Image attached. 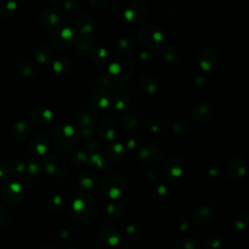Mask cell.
<instances>
[{"instance_id": "cell-1", "label": "cell", "mask_w": 249, "mask_h": 249, "mask_svg": "<svg viewBox=\"0 0 249 249\" xmlns=\"http://www.w3.org/2000/svg\"><path fill=\"white\" fill-rule=\"evenodd\" d=\"M79 136V130L72 124L58 125L53 133V144L56 151L65 153L72 149Z\"/></svg>"}, {"instance_id": "cell-2", "label": "cell", "mask_w": 249, "mask_h": 249, "mask_svg": "<svg viewBox=\"0 0 249 249\" xmlns=\"http://www.w3.org/2000/svg\"><path fill=\"white\" fill-rule=\"evenodd\" d=\"M95 208L93 198L86 194L78 195L70 206V215L75 222H85L89 220Z\"/></svg>"}, {"instance_id": "cell-3", "label": "cell", "mask_w": 249, "mask_h": 249, "mask_svg": "<svg viewBox=\"0 0 249 249\" xmlns=\"http://www.w3.org/2000/svg\"><path fill=\"white\" fill-rule=\"evenodd\" d=\"M125 188V179L120 173H110L106 175L100 184L102 195L110 199H117L121 196Z\"/></svg>"}, {"instance_id": "cell-4", "label": "cell", "mask_w": 249, "mask_h": 249, "mask_svg": "<svg viewBox=\"0 0 249 249\" xmlns=\"http://www.w3.org/2000/svg\"><path fill=\"white\" fill-rule=\"evenodd\" d=\"M24 196V187L21 182L15 179L7 180L1 188V196L5 203L11 206L21 202Z\"/></svg>"}, {"instance_id": "cell-5", "label": "cell", "mask_w": 249, "mask_h": 249, "mask_svg": "<svg viewBox=\"0 0 249 249\" xmlns=\"http://www.w3.org/2000/svg\"><path fill=\"white\" fill-rule=\"evenodd\" d=\"M79 132L83 137H89L92 135L94 126L97 123V111L92 105H88L83 108L78 115Z\"/></svg>"}, {"instance_id": "cell-6", "label": "cell", "mask_w": 249, "mask_h": 249, "mask_svg": "<svg viewBox=\"0 0 249 249\" xmlns=\"http://www.w3.org/2000/svg\"><path fill=\"white\" fill-rule=\"evenodd\" d=\"M75 38V31H73L70 26L63 25L52 32L50 36V44L55 50L63 51L74 44Z\"/></svg>"}, {"instance_id": "cell-7", "label": "cell", "mask_w": 249, "mask_h": 249, "mask_svg": "<svg viewBox=\"0 0 249 249\" xmlns=\"http://www.w3.org/2000/svg\"><path fill=\"white\" fill-rule=\"evenodd\" d=\"M137 38L142 45L151 49H156L161 44L163 34L157 25L145 24L138 29Z\"/></svg>"}, {"instance_id": "cell-8", "label": "cell", "mask_w": 249, "mask_h": 249, "mask_svg": "<svg viewBox=\"0 0 249 249\" xmlns=\"http://www.w3.org/2000/svg\"><path fill=\"white\" fill-rule=\"evenodd\" d=\"M109 77L116 83L127 81L134 72V65L126 59H117L108 66Z\"/></svg>"}, {"instance_id": "cell-9", "label": "cell", "mask_w": 249, "mask_h": 249, "mask_svg": "<svg viewBox=\"0 0 249 249\" xmlns=\"http://www.w3.org/2000/svg\"><path fill=\"white\" fill-rule=\"evenodd\" d=\"M41 164L44 170L51 176L58 178L64 175L67 169V163L65 160L56 154L46 155L43 157Z\"/></svg>"}, {"instance_id": "cell-10", "label": "cell", "mask_w": 249, "mask_h": 249, "mask_svg": "<svg viewBox=\"0 0 249 249\" xmlns=\"http://www.w3.org/2000/svg\"><path fill=\"white\" fill-rule=\"evenodd\" d=\"M148 7L145 2L141 0H134L128 3L124 16L125 19L131 24H139L146 20L148 17Z\"/></svg>"}, {"instance_id": "cell-11", "label": "cell", "mask_w": 249, "mask_h": 249, "mask_svg": "<svg viewBox=\"0 0 249 249\" xmlns=\"http://www.w3.org/2000/svg\"><path fill=\"white\" fill-rule=\"evenodd\" d=\"M247 161L240 156L232 157L226 165V175L231 180H239L247 173Z\"/></svg>"}, {"instance_id": "cell-12", "label": "cell", "mask_w": 249, "mask_h": 249, "mask_svg": "<svg viewBox=\"0 0 249 249\" xmlns=\"http://www.w3.org/2000/svg\"><path fill=\"white\" fill-rule=\"evenodd\" d=\"M119 124L113 117L103 118L97 126L98 137L103 141H112L116 138L119 132Z\"/></svg>"}, {"instance_id": "cell-13", "label": "cell", "mask_w": 249, "mask_h": 249, "mask_svg": "<svg viewBox=\"0 0 249 249\" xmlns=\"http://www.w3.org/2000/svg\"><path fill=\"white\" fill-rule=\"evenodd\" d=\"M219 60V53L215 48L206 47L197 53L196 61L198 67L203 71L211 70Z\"/></svg>"}, {"instance_id": "cell-14", "label": "cell", "mask_w": 249, "mask_h": 249, "mask_svg": "<svg viewBox=\"0 0 249 249\" xmlns=\"http://www.w3.org/2000/svg\"><path fill=\"white\" fill-rule=\"evenodd\" d=\"M184 170L185 166L183 160L175 156L169 157L163 165L164 176L170 181L180 179L183 176Z\"/></svg>"}, {"instance_id": "cell-15", "label": "cell", "mask_w": 249, "mask_h": 249, "mask_svg": "<svg viewBox=\"0 0 249 249\" xmlns=\"http://www.w3.org/2000/svg\"><path fill=\"white\" fill-rule=\"evenodd\" d=\"M140 160L146 164H155L162 157V150L155 144H145L138 150Z\"/></svg>"}, {"instance_id": "cell-16", "label": "cell", "mask_w": 249, "mask_h": 249, "mask_svg": "<svg viewBox=\"0 0 249 249\" xmlns=\"http://www.w3.org/2000/svg\"><path fill=\"white\" fill-rule=\"evenodd\" d=\"M95 26V18L89 13L81 14L75 23V34L78 36H91Z\"/></svg>"}, {"instance_id": "cell-17", "label": "cell", "mask_w": 249, "mask_h": 249, "mask_svg": "<svg viewBox=\"0 0 249 249\" xmlns=\"http://www.w3.org/2000/svg\"><path fill=\"white\" fill-rule=\"evenodd\" d=\"M98 238L103 244L115 247L122 241V231L114 226H105L99 230Z\"/></svg>"}, {"instance_id": "cell-18", "label": "cell", "mask_w": 249, "mask_h": 249, "mask_svg": "<svg viewBox=\"0 0 249 249\" xmlns=\"http://www.w3.org/2000/svg\"><path fill=\"white\" fill-rule=\"evenodd\" d=\"M62 20V14L56 8H47L45 9L39 17L40 24L47 29H51L60 23Z\"/></svg>"}, {"instance_id": "cell-19", "label": "cell", "mask_w": 249, "mask_h": 249, "mask_svg": "<svg viewBox=\"0 0 249 249\" xmlns=\"http://www.w3.org/2000/svg\"><path fill=\"white\" fill-rule=\"evenodd\" d=\"M135 49V40L130 36H124L113 44V52L118 56H126L133 53Z\"/></svg>"}, {"instance_id": "cell-20", "label": "cell", "mask_w": 249, "mask_h": 249, "mask_svg": "<svg viewBox=\"0 0 249 249\" xmlns=\"http://www.w3.org/2000/svg\"><path fill=\"white\" fill-rule=\"evenodd\" d=\"M32 125L26 120H18L12 126L11 134L17 141H25L31 135Z\"/></svg>"}, {"instance_id": "cell-21", "label": "cell", "mask_w": 249, "mask_h": 249, "mask_svg": "<svg viewBox=\"0 0 249 249\" xmlns=\"http://www.w3.org/2000/svg\"><path fill=\"white\" fill-rule=\"evenodd\" d=\"M31 150L38 156H46L50 147V140L47 134L43 132L35 133L30 140Z\"/></svg>"}, {"instance_id": "cell-22", "label": "cell", "mask_w": 249, "mask_h": 249, "mask_svg": "<svg viewBox=\"0 0 249 249\" xmlns=\"http://www.w3.org/2000/svg\"><path fill=\"white\" fill-rule=\"evenodd\" d=\"M31 119L34 124L40 126H46L51 124L53 119V112L47 107H37L31 112Z\"/></svg>"}, {"instance_id": "cell-23", "label": "cell", "mask_w": 249, "mask_h": 249, "mask_svg": "<svg viewBox=\"0 0 249 249\" xmlns=\"http://www.w3.org/2000/svg\"><path fill=\"white\" fill-rule=\"evenodd\" d=\"M215 217L214 209L208 205H201L193 212V220L199 225H205L212 222Z\"/></svg>"}, {"instance_id": "cell-24", "label": "cell", "mask_w": 249, "mask_h": 249, "mask_svg": "<svg viewBox=\"0 0 249 249\" xmlns=\"http://www.w3.org/2000/svg\"><path fill=\"white\" fill-rule=\"evenodd\" d=\"M138 86L140 89L147 94H154L160 89V84L158 80L149 74L143 75L138 80Z\"/></svg>"}, {"instance_id": "cell-25", "label": "cell", "mask_w": 249, "mask_h": 249, "mask_svg": "<svg viewBox=\"0 0 249 249\" xmlns=\"http://www.w3.org/2000/svg\"><path fill=\"white\" fill-rule=\"evenodd\" d=\"M213 109L206 103H199L193 109L194 119L201 124L209 122L213 117Z\"/></svg>"}, {"instance_id": "cell-26", "label": "cell", "mask_w": 249, "mask_h": 249, "mask_svg": "<svg viewBox=\"0 0 249 249\" xmlns=\"http://www.w3.org/2000/svg\"><path fill=\"white\" fill-rule=\"evenodd\" d=\"M78 184L86 191H94L98 187V178L93 172L83 171L78 177Z\"/></svg>"}, {"instance_id": "cell-27", "label": "cell", "mask_w": 249, "mask_h": 249, "mask_svg": "<svg viewBox=\"0 0 249 249\" xmlns=\"http://www.w3.org/2000/svg\"><path fill=\"white\" fill-rule=\"evenodd\" d=\"M111 99L112 96L106 89H99L92 94L91 104L94 108L105 109L111 103Z\"/></svg>"}, {"instance_id": "cell-28", "label": "cell", "mask_w": 249, "mask_h": 249, "mask_svg": "<svg viewBox=\"0 0 249 249\" xmlns=\"http://www.w3.org/2000/svg\"><path fill=\"white\" fill-rule=\"evenodd\" d=\"M105 153H106V157L114 162L122 161L125 156L124 147L121 143H114L109 145L106 148Z\"/></svg>"}, {"instance_id": "cell-29", "label": "cell", "mask_w": 249, "mask_h": 249, "mask_svg": "<svg viewBox=\"0 0 249 249\" xmlns=\"http://www.w3.org/2000/svg\"><path fill=\"white\" fill-rule=\"evenodd\" d=\"M70 164L80 170H86L90 166V160H89V156H88L85 152L79 151L75 153L71 159H70Z\"/></svg>"}, {"instance_id": "cell-30", "label": "cell", "mask_w": 249, "mask_h": 249, "mask_svg": "<svg viewBox=\"0 0 249 249\" xmlns=\"http://www.w3.org/2000/svg\"><path fill=\"white\" fill-rule=\"evenodd\" d=\"M89 53L91 60L97 64H105L109 59L107 50L100 45H93Z\"/></svg>"}, {"instance_id": "cell-31", "label": "cell", "mask_w": 249, "mask_h": 249, "mask_svg": "<svg viewBox=\"0 0 249 249\" xmlns=\"http://www.w3.org/2000/svg\"><path fill=\"white\" fill-rule=\"evenodd\" d=\"M72 67L71 59L67 56H58L53 63V70L57 75H66L70 72Z\"/></svg>"}, {"instance_id": "cell-32", "label": "cell", "mask_w": 249, "mask_h": 249, "mask_svg": "<svg viewBox=\"0 0 249 249\" xmlns=\"http://www.w3.org/2000/svg\"><path fill=\"white\" fill-rule=\"evenodd\" d=\"M124 212V206L121 201H114L107 205L105 209L106 216L111 221L120 220Z\"/></svg>"}, {"instance_id": "cell-33", "label": "cell", "mask_w": 249, "mask_h": 249, "mask_svg": "<svg viewBox=\"0 0 249 249\" xmlns=\"http://www.w3.org/2000/svg\"><path fill=\"white\" fill-rule=\"evenodd\" d=\"M7 171L9 175L19 176L22 175L26 170V162L19 159H13L9 160L6 164Z\"/></svg>"}, {"instance_id": "cell-34", "label": "cell", "mask_w": 249, "mask_h": 249, "mask_svg": "<svg viewBox=\"0 0 249 249\" xmlns=\"http://www.w3.org/2000/svg\"><path fill=\"white\" fill-rule=\"evenodd\" d=\"M19 73L24 77H33L38 73V65L30 59H23L18 64Z\"/></svg>"}, {"instance_id": "cell-35", "label": "cell", "mask_w": 249, "mask_h": 249, "mask_svg": "<svg viewBox=\"0 0 249 249\" xmlns=\"http://www.w3.org/2000/svg\"><path fill=\"white\" fill-rule=\"evenodd\" d=\"M160 56L166 63H175L178 60V51L171 45H165L160 48Z\"/></svg>"}, {"instance_id": "cell-36", "label": "cell", "mask_w": 249, "mask_h": 249, "mask_svg": "<svg viewBox=\"0 0 249 249\" xmlns=\"http://www.w3.org/2000/svg\"><path fill=\"white\" fill-rule=\"evenodd\" d=\"M52 57V50L46 45H40L35 50V61L39 64H45Z\"/></svg>"}, {"instance_id": "cell-37", "label": "cell", "mask_w": 249, "mask_h": 249, "mask_svg": "<svg viewBox=\"0 0 249 249\" xmlns=\"http://www.w3.org/2000/svg\"><path fill=\"white\" fill-rule=\"evenodd\" d=\"M122 125L127 129H135L139 126L140 121L138 117L132 113H125L121 118Z\"/></svg>"}, {"instance_id": "cell-38", "label": "cell", "mask_w": 249, "mask_h": 249, "mask_svg": "<svg viewBox=\"0 0 249 249\" xmlns=\"http://www.w3.org/2000/svg\"><path fill=\"white\" fill-rule=\"evenodd\" d=\"M124 233H125V236L127 239H129L131 241H135L141 237V235L143 233V230H142L141 226L138 224H130V225L126 226V228L124 230Z\"/></svg>"}, {"instance_id": "cell-39", "label": "cell", "mask_w": 249, "mask_h": 249, "mask_svg": "<svg viewBox=\"0 0 249 249\" xmlns=\"http://www.w3.org/2000/svg\"><path fill=\"white\" fill-rule=\"evenodd\" d=\"M63 197L60 195H53L51 196L47 202V208L52 213L59 212L63 207Z\"/></svg>"}, {"instance_id": "cell-40", "label": "cell", "mask_w": 249, "mask_h": 249, "mask_svg": "<svg viewBox=\"0 0 249 249\" xmlns=\"http://www.w3.org/2000/svg\"><path fill=\"white\" fill-rule=\"evenodd\" d=\"M174 249H201V245L199 241L195 238L187 237L180 239L176 242Z\"/></svg>"}, {"instance_id": "cell-41", "label": "cell", "mask_w": 249, "mask_h": 249, "mask_svg": "<svg viewBox=\"0 0 249 249\" xmlns=\"http://www.w3.org/2000/svg\"><path fill=\"white\" fill-rule=\"evenodd\" d=\"M168 189L164 184H158L152 189V197L158 202L163 201L167 197Z\"/></svg>"}, {"instance_id": "cell-42", "label": "cell", "mask_w": 249, "mask_h": 249, "mask_svg": "<svg viewBox=\"0 0 249 249\" xmlns=\"http://www.w3.org/2000/svg\"><path fill=\"white\" fill-rule=\"evenodd\" d=\"M18 10V3L13 0H7L0 3V14L4 17H12Z\"/></svg>"}, {"instance_id": "cell-43", "label": "cell", "mask_w": 249, "mask_h": 249, "mask_svg": "<svg viewBox=\"0 0 249 249\" xmlns=\"http://www.w3.org/2000/svg\"><path fill=\"white\" fill-rule=\"evenodd\" d=\"M74 43L77 46V48L82 52H86V51L89 52L90 48L93 46V40H92L91 36H78V35H76Z\"/></svg>"}, {"instance_id": "cell-44", "label": "cell", "mask_w": 249, "mask_h": 249, "mask_svg": "<svg viewBox=\"0 0 249 249\" xmlns=\"http://www.w3.org/2000/svg\"><path fill=\"white\" fill-rule=\"evenodd\" d=\"M89 160L90 165H94L99 170H104L108 166V162L103 155L100 153H92L89 155Z\"/></svg>"}, {"instance_id": "cell-45", "label": "cell", "mask_w": 249, "mask_h": 249, "mask_svg": "<svg viewBox=\"0 0 249 249\" xmlns=\"http://www.w3.org/2000/svg\"><path fill=\"white\" fill-rule=\"evenodd\" d=\"M172 131L178 135H185L190 132V125L184 120H176L172 124Z\"/></svg>"}, {"instance_id": "cell-46", "label": "cell", "mask_w": 249, "mask_h": 249, "mask_svg": "<svg viewBox=\"0 0 249 249\" xmlns=\"http://www.w3.org/2000/svg\"><path fill=\"white\" fill-rule=\"evenodd\" d=\"M130 103V99L127 95L125 94H119L113 101V106L116 110L121 111V110H124L129 106Z\"/></svg>"}, {"instance_id": "cell-47", "label": "cell", "mask_w": 249, "mask_h": 249, "mask_svg": "<svg viewBox=\"0 0 249 249\" xmlns=\"http://www.w3.org/2000/svg\"><path fill=\"white\" fill-rule=\"evenodd\" d=\"M234 228L237 231H243L249 226V214L248 213H243L239 215L235 221H234Z\"/></svg>"}, {"instance_id": "cell-48", "label": "cell", "mask_w": 249, "mask_h": 249, "mask_svg": "<svg viewBox=\"0 0 249 249\" xmlns=\"http://www.w3.org/2000/svg\"><path fill=\"white\" fill-rule=\"evenodd\" d=\"M26 170L31 175H37L40 173L41 170V164L40 162L35 159H29L26 161Z\"/></svg>"}, {"instance_id": "cell-49", "label": "cell", "mask_w": 249, "mask_h": 249, "mask_svg": "<svg viewBox=\"0 0 249 249\" xmlns=\"http://www.w3.org/2000/svg\"><path fill=\"white\" fill-rule=\"evenodd\" d=\"M97 84L100 85V87H104L106 89H115L119 88V84L114 82L109 76L99 77L97 80Z\"/></svg>"}, {"instance_id": "cell-50", "label": "cell", "mask_w": 249, "mask_h": 249, "mask_svg": "<svg viewBox=\"0 0 249 249\" xmlns=\"http://www.w3.org/2000/svg\"><path fill=\"white\" fill-rule=\"evenodd\" d=\"M222 240L216 236H210L205 240L206 249H222Z\"/></svg>"}, {"instance_id": "cell-51", "label": "cell", "mask_w": 249, "mask_h": 249, "mask_svg": "<svg viewBox=\"0 0 249 249\" xmlns=\"http://www.w3.org/2000/svg\"><path fill=\"white\" fill-rule=\"evenodd\" d=\"M68 235H69V232L66 229L64 228H60V229H57L56 231L54 232V237H55V240L58 242V243H61V242H64L65 240L68 239Z\"/></svg>"}, {"instance_id": "cell-52", "label": "cell", "mask_w": 249, "mask_h": 249, "mask_svg": "<svg viewBox=\"0 0 249 249\" xmlns=\"http://www.w3.org/2000/svg\"><path fill=\"white\" fill-rule=\"evenodd\" d=\"M138 60H139V62H140L141 64L146 65V64L151 63V61L153 60V55H152L151 53L146 52V51H143V52L139 53Z\"/></svg>"}, {"instance_id": "cell-53", "label": "cell", "mask_w": 249, "mask_h": 249, "mask_svg": "<svg viewBox=\"0 0 249 249\" xmlns=\"http://www.w3.org/2000/svg\"><path fill=\"white\" fill-rule=\"evenodd\" d=\"M10 219V214L9 211L7 210L6 207L0 205V227H3L8 224Z\"/></svg>"}, {"instance_id": "cell-54", "label": "cell", "mask_w": 249, "mask_h": 249, "mask_svg": "<svg viewBox=\"0 0 249 249\" xmlns=\"http://www.w3.org/2000/svg\"><path fill=\"white\" fill-rule=\"evenodd\" d=\"M85 146H86L87 150H89L91 154H92V153H97V151L99 150V144H98L97 141L94 140V139H89V140H87Z\"/></svg>"}, {"instance_id": "cell-55", "label": "cell", "mask_w": 249, "mask_h": 249, "mask_svg": "<svg viewBox=\"0 0 249 249\" xmlns=\"http://www.w3.org/2000/svg\"><path fill=\"white\" fill-rule=\"evenodd\" d=\"M145 175L148 180H156L159 177V172L157 169H149Z\"/></svg>"}, {"instance_id": "cell-56", "label": "cell", "mask_w": 249, "mask_h": 249, "mask_svg": "<svg viewBox=\"0 0 249 249\" xmlns=\"http://www.w3.org/2000/svg\"><path fill=\"white\" fill-rule=\"evenodd\" d=\"M79 3L80 2H77V1H65V2H63V7L66 11H71V10L75 9L76 5Z\"/></svg>"}, {"instance_id": "cell-57", "label": "cell", "mask_w": 249, "mask_h": 249, "mask_svg": "<svg viewBox=\"0 0 249 249\" xmlns=\"http://www.w3.org/2000/svg\"><path fill=\"white\" fill-rule=\"evenodd\" d=\"M89 3L93 6L94 8H102L104 6H106L109 2L108 1H102V0H94V1H89Z\"/></svg>"}, {"instance_id": "cell-58", "label": "cell", "mask_w": 249, "mask_h": 249, "mask_svg": "<svg viewBox=\"0 0 249 249\" xmlns=\"http://www.w3.org/2000/svg\"><path fill=\"white\" fill-rule=\"evenodd\" d=\"M8 171H7V167L6 164H0V182L4 181L7 176H8Z\"/></svg>"}, {"instance_id": "cell-59", "label": "cell", "mask_w": 249, "mask_h": 249, "mask_svg": "<svg viewBox=\"0 0 249 249\" xmlns=\"http://www.w3.org/2000/svg\"><path fill=\"white\" fill-rule=\"evenodd\" d=\"M148 124H149L150 129H151L153 132H158V131L160 130V124H156V123H154L153 121H150Z\"/></svg>"}, {"instance_id": "cell-60", "label": "cell", "mask_w": 249, "mask_h": 249, "mask_svg": "<svg viewBox=\"0 0 249 249\" xmlns=\"http://www.w3.org/2000/svg\"><path fill=\"white\" fill-rule=\"evenodd\" d=\"M126 144H127V147L129 149H133L136 146V141H135L134 138H127Z\"/></svg>"}, {"instance_id": "cell-61", "label": "cell", "mask_w": 249, "mask_h": 249, "mask_svg": "<svg viewBox=\"0 0 249 249\" xmlns=\"http://www.w3.org/2000/svg\"><path fill=\"white\" fill-rule=\"evenodd\" d=\"M218 174H219V171H218L217 169H215V168H211V169L208 170V175H209L210 177L216 178V177L218 176Z\"/></svg>"}, {"instance_id": "cell-62", "label": "cell", "mask_w": 249, "mask_h": 249, "mask_svg": "<svg viewBox=\"0 0 249 249\" xmlns=\"http://www.w3.org/2000/svg\"><path fill=\"white\" fill-rule=\"evenodd\" d=\"M40 249H56V247L52 244H46V245H43Z\"/></svg>"}, {"instance_id": "cell-63", "label": "cell", "mask_w": 249, "mask_h": 249, "mask_svg": "<svg viewBox=\"0 0 249 249\" xmlns=\"http://www.w3.org/2000/svg\"><path fill=\"white\" fill-rule=\"evenodd\" d=\"M67 249H77V248H74V247H70V248H67Z\"/></svg>"}]
</instances>
